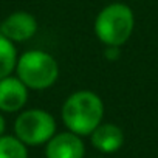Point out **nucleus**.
Masks as SVG:
<instances>
[{
  "label": "nucleus",
  "instance_id": "nucleus-9",
  "mask_svg": "<svg viewBox=\"0 0 158 158\" xmlns=\"http://www.w3.org/2000/svg\"><path fill=\"white\" fill-rule=\"evenodd\" d=\"M17 65V53L14 44L0 34V79L8 77Z\"/></svg>",
  "mask_w": 158,
  "mask_h": 158
},
{
  "label": "nucleus",
  "instance_id": "nucleus-11",
  "mask_svg": "<svg viewBox=\"0 0 158 158\" xmlns=\"http://www.w3.org/2000/svg\"><path fill=\"white\" fill-rule=\"evenodd\" d=\"M118 54H119L118 47H109V50H107V53H106V56H107L109 59H116Z\"/></svg>",
  "mask_w": 158,
  "mask_h": 158
},
{
  "label": "nucleus",
  "instance_id": "nucleus-4",
  "mask_svg": "<svg viewBox=\"0 0 158 158\" xmlns=\"http://www.w3.org/2000/svg\"><path fill=\"white\" fill-rule=\"evenodd\" d=\"M14 132L23 144L40 146L56 135V121L48 112L42 109H31L17 116Z\"/></svg>",
  "mask_w": 158,
  "mask_h": 158
},
{
  "label": "nucleus",
  "instance_id": "nucleus-2",
  "mask_svg": "<svg viewBox=\"0 0 158 158\" xmlns=\"http://www.w3.org/2000/svg\"><path fill=\"white\" fill-rule=\"evenodd\" d=\"M17 77L33 90H45L51 87L59 76V65L56 59L40 50L23 53L17 59Z\"/></svg>",
  "mask_w": 158,
  "mask_h": 158
},
{
  "label": "nucleus",
  "instance_id": "nucleus-7",
  "mask_svg": "<svg viewBox=\"0 0 158 158\" xmlns=\"http://www.w3.org/2000/svg\"><path fill=\"white\" fill-rule=\"evenodd\" d=\"M28 87L19 77H3L0 79V110L2 112H17L28 99Z\"/></svg>",
  "mask_w": 158,
  "mask_h": 158
},
{
  "label": "nucleus",
  "instance_id": "nucleus-12",
  "mask_svg": "<svg viewBox=\"0 0 158 158\" xmlns=\"http://www.w3.org/2000/svg\"><path fill=\"white\" fill-rule=\"evenodd\" d=\"M3 132H5V118H3L2 113H0V136L3 135Z\"/></svg>",
  "mask_w": 158,
  "mask_h": 158
},
{
  "label": "nucleus",
  "instance_id": "nucleus-1",
  "mask_svg": "<svg viewBox=\"0 0 158 158\" xmlns=\"http://www.w3.org/2000/svg\"><path fill=\"white\" fill-rule=\"evenodd\" d=\"M104 116V104L101 98L93 92H76L67 98L62 107V119L70 132L82 136L92 135V132L101 124Z\"/></svg>",
  "mask_w": 158,
  "mask_h": 158
},
{
  "label": "nucleus",
  "instance_id": "nucleus-8",
  "mask_svg": "<svg viewBox=\"0 0 158 158\" xmlns=\"http://www.w3.org/2000/svg\"><path fill=\"white\" fill-rule=\"evenodd\" d=\"M90 136H92V144L98 150H101L104 153H113V152H116L123 146V143H124V133H123V130L118 126L110 124V123L99 124L92 132Z\"/></svg>",
  "mask_w": 158,
  "mask_h": 158
},
{
  "label": "nucleus",
  "instance_id": "nucleus-5",
  "mask_svg": "<svg viewBox=\"0 0 158 158\" xmlns=\"http://www.w3.org/2000/svg\"><path fill=\"white\" fill-rule=\"evenodd\" d=\"M85 146L81 136L73 132H62L54 135L45 149L47 158H84Z\"/></svg>",
  "mask_w": 158,
  "mask_h": 158
},
{
  "label": "nucleus",
  "instance_id": "nucleus-10",
  "mask_svg": "<svg viewBox=\"0 0 158 158\" xmlns=\"http://www.w3.org/2000/svg\"><path fill=\"white\" fill-rule=\"evenodd\" d=\"M0 158H28L27 144L17 136L2 135L0 136Z\"/></svg>",
  "mask_w": 158,
  "mask_h": 158
},
{
  "label": "nucleus",
  "instance_id": "nucleus-6",
  "mask_svg": "<svg viewBox=\"0 0 158 158\" xmlns=\"http://www.w3.org/2000/svg\"><path fill=\"white\" fill-rule=\"evenodd\" d=\"M37 31L36 19L25 11H17L8 16L0 25V34L8 37L11 42H23L34 36Z\"/></svg>",
  "mask_w": 158,
  "mask_h": 158
},
{
  "label": "nucleus",
  "instance_id": "nucleus-3",
  "mask_svg": "<svg viewBox=\"0 0 158 158\" xmlns=\"http://www.w3.org/2000/svg\"><path fill=\"white\" fill-rule=\"evenodd\" d=\"M133 13L127 5L113 3L106 6L95 20V33L107 47H119L133 33Z\"/></svg>",
  "mask_w": 158,
  "mask_h": 158
}]
</instances>
